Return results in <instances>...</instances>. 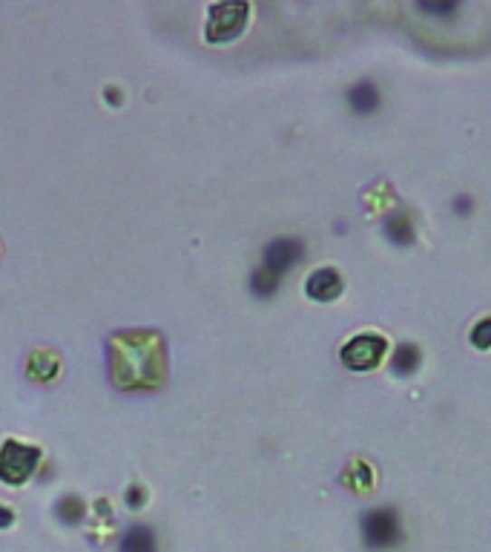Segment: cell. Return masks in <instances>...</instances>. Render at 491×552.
<instances>
[{"instance_id":"1","label":"cell","mask_w":491,"mask_h":552,"mask_svg":"<svg viewBox=\"0 0 491 552\" xmlns=\"http://www.w3.org/2000/svg\"><path fill=\"white\" fill-rule=\"evenodd\" d=\"M164 372L161 337L121 331L110 340V377L118 389H156Z\"/></svg>"},{"instance_id":"2","label":"cell","mask_w":491,"mask_h":552,"mask_svg":"<svg viewBox=\"0 0 491 552\" xmlns=\"http://www.w3.org/2000/svg\"><path fill=\"white\" fill-rule=\"evenodd\" d=\"M41 463V449L26 446L18 441H6L0 446V480L6 487H21L32 478V472L38 470Z\"/></svg>"},{"instance_id":"3","label":"cell","mask_w":491,"mask_h":552,"mask_svg":"<svg viewBox=\"0 0 491 552\" xmlns=\"http://www.w3.org/2000/svg\"><path fill=\"white\" fill-rule=\"evenodd\" d=\"M382 354H385L382 337H377V334H357V337H351L342 345L340 360L351 372H371V368H377Z\"/></svg>"},{"instance_id":"4","label":"cell","mask_w":491,"mask_h":552,"mask_svg":"<svg viewBox=\"0 0 491 552\" xmlns=\"http://www.w3.org/2000/svg\"><path fill=\"white\" fill-rule=\"evenodd\" d=\"M400 518L394 509H371L365 512L362 518V538L371 549H388V547H394L400 541Z\"/></svg>"},{"instance_id":"5","label":"cell","mask_w":491,"mask_h":552,"mask_svg":"<svg viewBox=\"0 0 491 552\" xmlns=\"http://www.w3.org/2000/svg\"><path fill=\"white\" fill-rule=\"evenodd\" d=\"M245 15L247 6L245 4H222L210 9V24H207V41L210 44H222V41H233L245 26Z\"/></svg>"},{"instance_id":"6","label":"cell","mask_w":491,"mask_h":552,"mask_svg":"<svg viewBox=\"0 0 491 552\" xmlns=\"http://www.w3.org/2000/svg\"><path fill=\"white\" fill-rule=\"evenodd\" d=\"M302 242L299 239H291V237H279L274 239L267 247H265V254H262V267L270 274H287L291 267L302 259Z\"/></svg>"},{"instance_id":"7","label":"cell","mask_w":491,"mask_h":552,"mask_svg":"<svg viewBox=\"0 0 491 552\" xmlns=\"http://www.w3.org/2000/svg\"><path fill=\"white\" fill-rule=\"evenodd\" d=\"M340 291H342V279L333 267H316L308 276V282H304V294L316 299V303H331V299L340 296Z\"/></svg>"},{"instance_id":"8","label":"cell","mask_w":491,"mask_h":552,"mask_svg":"<svg viewBox=\"0 0 491 552\" xmlns=\"http://www.w3.org/2000/svg\"><path fill=\"white\" fill-rule=\"evenodd\" d=\"M348 104H351L353 112L371 115V112L380 107V90H377V83H371V81L353 83V87L348 90Z\"/></svg>"},{"instance_id":"9","label":"cell","mask_w":491,"mask_h":552,"mask_svg":"<svg viewBox=\"0 0 491 552\" xmlns=\"http://www.w3.org/2000/svg\"><path fill=\"white\" fill-rule=\"evenodd\" d=\"M118 552H159L156 535H152V529L147 524H135L121 535V541H118Z\"/></svg>"},{"instance_id":"10","label":"cell","mask_w":491,"mask_h":552,"mask_svg":"<svg viewBox=\"0 0 491 552\" xmlns=\"http://www.w3.org/2000/svg\"><path fill=\"white\" fill-rule=\"evenodd\" d=\"M55 515H58L61 524L78 527L83 518H87V504H83L78 495H63V498H58V504H55Z\"/></svg>"},{"instance_id":"11","label":"cell","mask_w":491,"mask_h":552,"mask_svg":"<svg viewBox=\"0 0 491 552\" xmlns=\"http://www.w3.org/2000/svg\"><path fill=\"white\" fill-rule=\"evenodd\" d=\"M382 228H385V237L391 239L397 247H409L414 242V228L409 222V216H402V213L388 216Z\"/></svg>"},{"instance_id":"12","label":"cell","mask_w":491,"mask_h":552,"mask_svg":"<svg viewBox=\"0 0 491 552\" xmlns=\"http://www.w3.org/2000/svg\"><path fill=\"white\" fill-rule=\"evenodd\" d=\"M391 365H394V372H397V374H411L414 368L419 365V351H417V345H411V343L400 345V348L394 351Z\"/></svg>"},{"instance_id":"13","label":"cell","mask_w":491,"mask_h":552,"mask_svg":"<svg viewBox=\"0 0 491 552\" xmlns=\"http://www.w3.org/2000/svg\"><path fill=\"white\" fill-rule=\"evenodd\" d=\"M279 279L282 276H276V274H270V271H265V267H259V271H253V276H250V291L256 294V296H274L276 294V288H279Z\"/></svg>"},{"instance_id":"14","label":"cell","mask_w":491,"mask_h":552,"mask_svg":"<svg viewBox=\"0 0 491 552\" xmlns=\"http://www.w3.org/2000/svg\"><path fill=\"white\" fill-rule=\"evenodd\" d=\"M471 343H474V348H480V351L491 348V316H488V320H480L477 325L471 328Z\"/></svg>"},{"instance_id":"15","label":"cell","mask_w":491,"mask_h":552,"mask_svg":"<svg viewBox=\"0 0 491 552\" xmlns=\"http://www.w3.org/2000/svg\"><path fill=\"white\" fill-rule=\"evenodd\" d=\"M417 9H419V12H426V15H454L460 6L451 4V0H448V4H428V0H419Z\"/></svg>"},{"instance_id":"16","label":"cell","mask_w":491,"mask_h":552,"mask_svg":"<svg viewBox=\"0 0 491 552\" xmlns=\"http://www.w3.org/2000/svg\"><path fill=\"white\" fill-rule=\"evenodd\" d=\"M124 500H127L130 509H139V507L144 504V489H141V487H130V489L124 492Z\"/></svg>"},{"instance_id":"17","label":"cell","mask_w":491,"mask_h":552,"mask_svg":"<svg viewBox=\"0 0 491 552\" xmlns=\"http://www.w3.org/2000/svg\"><path fill=\"white\" fill-rule=\"evenodd\" d=\"M454 210L460 213V216H466V213L471 210V199H468V196H457V199H454Z\"/></svg>"},{"instance_id":"18","label":"cell","mask_w":491,"mask_h":552,"mask_svg":"<svg viewBox=\"0 0 491 552\" xmlns=\"http://www.w3.org/2000/svg\"><path fill=\"white\" fill-rule=\"evenodd\" d=\"M12 524H14V515H12V509L0 507V529H9Z\"/></svg>"},{"instance_id":"19","label":"cell","mask_w":491,"mask_h":552,"mask_svg":"<svg viewBox=\"0 0 491 552\" xmlns=\"http://www.w3.org/2000/svg\"><path fill=\"white\" fill-rule=\"evenodd\" d=\"M107 102H110V104H118V102H121V98H118V90H107Z\"/></svg>"}]
</instances>
